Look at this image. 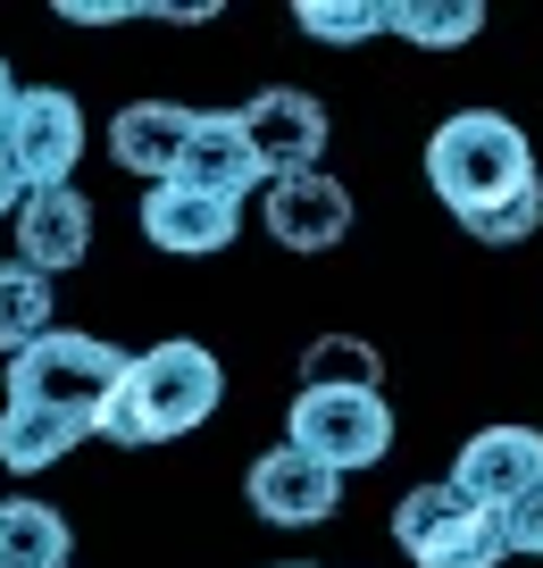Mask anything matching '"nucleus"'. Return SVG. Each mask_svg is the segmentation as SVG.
I'll return each instance as SVG.
<instances>
[{"instance_id": "f257e3e1", "label": "nucleus", "mask_w": 543, "mask_h": 568, "mask_svg": "<svg viewBox=\"0 0 543 568\" xmlns=\"http://www.w3.org/2000/svg\"><path fill=\"white\" fill-rule=\"evenodd\" d=\"M426 193L469 226V243H526L543 226L535 142L502 109H460L426 134Z\"/></svg>"}, {"instance_id": "f03ea898", "label": "nucleus", "mask_w": 543, "mask_h": 568, "mask_svg": "<svg viewBox=\"0 0 543 568\" xmlns=\"http://www.w3.org/2000/svg\"><path fill=\"white\" fill-rule=\"evenodd\" d=\"M218 402H227V368H218V352L193 343V335H175V343H151L142 359H125V385L109 393L101 435L125 444V452H151V444H175V435L210 426Z\"/></svg>"}, {"instance_id": "7ed1b4c3", "label": "nucleus", "mask_w": 543, "mask_h": 568, "mask_svg": "<svg viewBox=\"0 0 543 568\" xmlns=\"http://www.w3.org/2000/svg\"><path fill=\"white\" fill-rule=\"evenodd\" d=\"M118 385H125V352L101 343V335H84V326H51L42 343H26V352L9 359V402L84 418L92 435H101V409H109Z\"/></svg>"}, {"instance_id": "20e7f679", "label": "nucleus", "mask_w": 543, "mask_h": 568, "mask_svg": "<svg viewBox=\"0 0 543 568\" xmlns=\"http://www.w3.org/2000/svg\"><path fill=\"white\" fill-rule=\"evenodd\" d=\"M284 444L326 460L334 477L351 468H376L393 452V409L385 393H343V385H301L293 409H284Z\"/></svg>"}, {"instance_id": "39448f33", "label": "nucleus", "mask_w": 543, "mask_h": 568, "mask_svg": "<svg viewBox=\"0 0 543 568\" xmlns=\"http://www.w3.org/2000/svg\"><path fill=\"white\" fill-rule=\"evenodd\" d=\"M393 544H402L419 568H502L510 560L502 518L476 510V501H460L452 485H410L402 510H393Z\"/></svg>"}, {"instance_id": "423d86ee", "label": "nucleus", "mask_w": 543, "mask_h": 568, "mask_svg": "<svg viewBox=\"0 0 543 568\" xmlns=\"http://www.w3.org/2000/svg\"><path fill=\"white\" fill-rule=\"evenodd\" d=\"M0 151L18 168L26 193H51V184H76V160H84V109L68 92H18L9 125H0Z\"/></svg>"}, {"instance_id": "0eeeda50", "label": "nucleus", "mask_w": 543, "mask_h": 568, "mask_svg": "<svg viewBox=\"0 0 543 568\" xmlns=\"http://www.w3.org/2000/svg\"><path fill=\"white\" fill-rule=\"evenodd\" d=\"M234 125H243L251 160L268 168V184H276V176H310L318 151H326V101H318V92H301V84L251 92V101L234 109Z\"/></svg>"}, {"instance_id": "6e6552de", "label": "nucleus", "mask_w": 543, "mask_h": 568, "mask_svg": "<svg viewBox=\"0 0 543 568\" xmlns=\"http://www.w3.org/2000/svg\"><path fill=\"white\" fill-rule=\"evenodd\" d=\"M443 485H452L460 501L502 518L510 501H526L543 485V426H485V435H469Z\"/></svg>"}, {"instance_id": "1a4fd4ad", "label": "nucleus", "mask_w": 543, "mask_h": 568, "mask_svg": "<svg viewBox=\"0 0 543 568\" xmlns=\"http://www.w3.org/2000/svg\"><path fill=\"white\" fill-rule=\"evenodd\" d=\"M251 510L268 518V527H326L334 510H343V477H334L326 460H310V452L276 444L251 460Z\"/></svg>"}, {"instance_id": "9d476101", "label": "nucleus", "mask_w": 543, "mask_h": 568, "mask_svg": "<svg viewBox=\"0 0 543 568\" xmlns=\"http://www.w3.org/2000/svg\"><path fill=\"white\" fill-rule=\"evenodd\" d=\"M234 234H243V210L218 193H193V184H151V201H142V243L168 251V260L227 251Z\"/></svg>"}, {"instance_id": "9b49d317", "label": "nucleus", "mask_w": 543, "mask_h": 568, "mask_svg": "<svg viewBox=\"0 0 543 568\" xmlns=\"http://www.w3.org/2000/svg\"><path fill=\"white\" fill-rule=\"evenodd\" d=\"M9 226H18V260L34 267V276H68L92 251V201L76 193V184H51V193H26Z\"/></svg>"}, {"instance_id": "f8f14e48", "label": "nucleus", "mask_w": 543, "mask_h": 568, "mask_svg": "<svg viewBox=\"0 0 543 568\" xmlns=\"http://www.w3.org/2000/svg\"><path fill=\"white\" fill-rule=\"evenodd\" d=\"M193 125H201V109H184V101H134V109H118V118H109V160H118L125 176L168 184L175 168H184Z\"/></svg>"}, {"instance_id": "ddd939ff", "label": "nucleus", "mask_w": 543, "mask_h": 568, "mask_svg": "<svg viewBox=\"0 0 543 568\" xmlns=\"http://www.w3.org/2000/svg\"><path fill=\"white\" fill-rule=\"evenodd\" d=\"M168 184H193V193H218V201H234V210H243V201L268 184V168L251 160V142H243V125H234V109H201L193 142H184V168H175Z\"/></svg>"}, {"instance_id": "4468645a", "label": "nucleus", "mask_w": 543, "mask_h": 568, "mask_svg": "<svg viewBox=\"0 0 543 568\" xmlns=\"http://www.w3.org/2000/svg\"><path fill=\"white\" fill-rule=\"evenodd\" d=\"M268 234H276L284 251H334L351 234V193L326 176V168H310V176H276V184H268Z\"/></svg>"}, {"instance_id": "2eb2a0df", "label": "nucleus", "mask_w": 543, "mask_h": 568, "mask_svg": "<svg viewBox=\"0 0 543 568\" xmlns=\"http://www.w3.org/2000/svg\"><path fill=\"white\" fill-rule=\"evenodd\" d=\"M92 426L84 418H59V409H26V402H0V468L9 477H42L59 468Z\"/></svg>"}, {"instance_id": "dca6fc26", "label": "nucleus", "mask_w": 543, "mask_h": 568, "mask_svg": "<svg viewBox=\"0 0 543 568\" xmlns=\"http://www.w3.org/2000/svg\"><path fill=\"white\" fill-rule=\"evenodd\" d=\"M68 551H76V535L51 501H34V494L0 501V568H68Z\"/></svg>"}, {"instance_id": "f3484780", "label": "nucleus", "mask_w": 543, "mask_h": 568, "mask_svg": "<svg viewBox=\"0 0 543 568\" xmlns=\"http://www.w3.org/2000/svg\"><path fill=\"white\" fill-rule=\"evenodd\" d=\"M385 34L419 42V51H460L485 34V9L476 0H385Z\"/></svg>"}, {"instance_id": "a211bd4d", "label": "nucleus", "mask_w": 543, "mask_h": 568, "mask_svg": "<svg viewBox=\"0 0 543 568\" xmlns=\"http://www.w3.org/2000/svg\"><path fill=\"white\" fill-rule=\"evenodd\" d=\"M51 335V276H34L26 260L0 267V359H18L26 343Z\"/></svg>"}, {"instance_id": "6ab92c4d", "label": "nucleus", "mask_w": 543, "mask_h": 568, "mask_svg": "<svg viewBox=\"0 0 543 568\" xmlns=\"http://www.w3.org/2000/svg\"><path fill=\"white\" fill-rule=\"evenodd\" d=\"M301 385H343V393H385V359L360 335H318L301 352Z\"/></svg>"}, {"instance_id": "aec40b11", "label": "nucleus", "mask_w": 543, "mask_h": 568, "mask_svg": "<svg viewBox=\"0 0 543 568\" xmlns=\"http://www.w3.org/2000/svg\"><path fill=\"white\" fill-rule=\"evenodd\" d=\"M293 26H301L310 42L351 51V42H376V34H385V0H301Z\"/></svg>"}, {"instance_id": "412c9836", "label": "nucleus", "mask_w": 543, "mask_h": 568, "mask_svg": "<svg viewBox=\"0 0 543 568\" xmlns=\"http://www.w3.org/2000/svg\"><path fill=\"white\" fill-rule=\"evenodd\" d=\"M502 535H510V551L543 560V485H535L526 501H510V510H502Z\"/></svg>"}, {"instance_id": "4be33fe9", "label": "nucleus", "mask_w": 543, "mask_h": 568, "mask_svg": "<svg viewBox=\"0 0 543 568\" xmlns=\"http://www.w3.org/2000/svg\"><path fill=\"white\" fill-rule=\"evenodd\" d=\"M59 18L68 26H118V18H142V9H125V0H59Z\"/></svg>"}, {"instance_id": "5701e85b", "label": "nucleus", "mask_w": 543, "mask_h": 568, "mask_svg": "<svg viewBox=\"0 0 543 568\" xmlns=\"http://www.w3.org/2000/svg\"><path fill=\"white\" fill-rule=\"evenodd\" d=\"M18 201H26V184H18V168H9V151H0V217H18Z\"/></svg>"}, {"instance_id": "b1692460", "label": "nucleus", "mask_w": 543, "mask_h": 568, "mask_svg": "<svg viewBox=\"0 0 543 568\" xmlns=\"http://www.w3.org/2000/svg\"><path fill=\"white\" fill-rule=\"evenodd\" d=\"M9 109H18V75H9V59H0V125H9Z\"/></svg>"}, {"instance_id": "393cba45", "label": "nucleus", "mask_w": 543, "mask_h": 568, "mask_svg": "<svg viewBox=\"0 0 543 568\" xmlns=\"http://www.w3.org/2000/svg\"><path fill=\"white\" fill-rule=\"evenodd\" d=\"M293 568H301V560H293Z\"/></svg>"}]
</instances>
